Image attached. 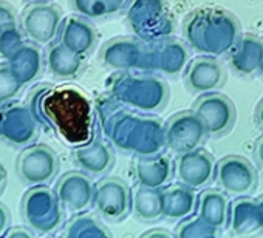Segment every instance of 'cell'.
Segmentation results:
<instances>
[{
	"mask_svg": "<svg viewBox=\"0 0 263 238\" xmlns=\"http://www.w3.org/2000/svg\"><path fill=\"white\" fill-rule=\"evenodd\" d=\"M144 56L143 45L130 39L110 41L102 50V61L115 68H143Z\"/></svg>",
	"mask_w": 263,
	"mask_h": 238,
	"instance_id": "cell-14",
	"label": "cell"
},
{
	"mask_svg": "<svg viewBox=\"0 0 263 238\" xmlns=\"http://www.w3.org/2000/svg\"><path fill=\"white\" fill-rule=\"evenodd\" d=\"M74 161L81 169L91 175L107 173L115 164V156L107 144L102 141H95L88 147L79 149L74 153Z\"/></svg>",
	"mask_w": 263,
	"mask_h": 238,
	"instance_id": "cell-17",
	"label": "cell"
},
{
	"mask_svg": "<svg viewBox=\"0 0 263 238\" xmlns=\"http://www.w3.org/2000/svg\"><path fill=\"white\" fill-rule=\"evenodd\" d=\"M255 119H257V123L260 127H263V101L258 104L257 107V111H255Z\"/></svg>",
	"mask_w": 263,
	"mask_h": 238,
	"instance_id": "cell-25",
	"label": "cell"
},
{
	"mask_svg": "<svg viewBox=\"0 0 263 238\" xmlns=\"http://www.w3.org/2000/svg\"><path fill=\"white\" fill-rule=\"evenodd\" d=\"M254 160L258 169L263 170V135L255 141V147H254Z\"/></svg>",
	"mask_w": 263,
	"mask_h": 238,
	"instance_id": "cell-22",
	"label": "cell"
},
{
	"mask_svg": "<svg viewBox=\"0 0 263 238\" xmlns=\"http://www.w3.org/2000/svg\"><path fill=\"white\" fill-rule=\"evenodd\" d=\"M198 216L215 230L228 229L231 223V207L223 190L206 189L198 196Z\"/></svg>",
	"mask_w": 263,
	"mask_h": 238,
	"instance_id": "cell-12",
	"label": "cell"
},
{
	"mask_svg": "<svg viewBox=\"0 0 263 238\" xmlns=\"http://www.w3.org/2000/svg\"><path fill=\"white\" fill-rule=\"evenodd\" d=\"M81 56L68 50L64 44L53 45L48 50V68L53 76L59 79H70L81 71Z\"/></svg>",
	"mask_w": 263,
	"mask_h": 238,
	"instance_id": "cell-19",
	"label": "cell"
},
{
	"mask_svg": "<svg viewBox=\"0 0 263 238\" xmlns=\"http://www.w3.org/2000/svg\"><path fill=\"white\" fill-rule=\"evenodd\" d=\"M143 236H175V235L169 233V230L164 229H154V230H147V233H144Z\"/></svg>",
	"mask_w": 263,
	"mask_h": 238,
	"instance_id": "cell-24",
	"label": "cell"
},
{
	"mask_svg": "<svg viewBox=\"0 0 263 238\" xmlns=\"http://www.w3.org/2000/svg\"><path fill=\"white\" fill-rule=\"evenodd\" d=\"M218 230L211 227L208 223H204L200 216L191 218V220H181L175 230V236L180 238H192V236H215Z\"/></svg>",
	"mask_w": 263,
	"mask_h": 238,
	"instance_id": "cell-21",
	"label": "cell"
},
{
	"mask_svg": "<svg viewBox=\"0 0 263 238\" xmlns=\"http://www.w3.org/2000/svg\"><path fill=\"white\" fill-rule=\"evenodd\" d=\"M231 229L234 235H252L263 230V196L255 201L240 196L231 209Z\"/></svg>",
	"mask_w": 263,
	"mask_h": 238,
	"instance_id": "cell-11",
	"label": "cell"
},
{
	"mask_svg": "<svg viewBox=\"0 0 263 238\" xmlns=\"http://www.w3.org/2000/svg\"><path fill=\"white\" fill-rule=\"evenodd\" d=\"M96 30L90 21L81 17H68L62 30V44L73 53L84 56L96 45Z\"/></svg>",
	"mask_w": 263,
	"mask_h": 238,
	"instance_id": "cell-15",
	"label": "cell"
},
{
	"mask_svg": "<svg viewBox=\"0 0 263 238\" xmlns=\"http://www.w3.org/2000/svg\"><path fill=\"white\" fill-rule=\"evenodd\" d=\"M163 135L164 146L177 155L198 149L208 138L201 119L194 110L171 116L163 126Z\"/></svg>",
	"mask_w": 263,
	"mask_h": 238,
	"instance_id": "cell-3",
	"label": "cell"
},
{
	"mask_svg": "<svg viewBox=\"0 0 263 238\" xmlns=\"http://www.w3.org/2000/svg\"><path fill=\"white\" fill-rule=\"evenodd\" d=\"M226 82V71L220 59L212 56H198L189 62L184 70V85L195 94L212 93Z\"/></svg>",
	"mask_w": 263,
	"mask_h": 238,
	"instance_id": "cell-6",
	"label": "cell"
},
{
	"mask_svg": "<svg viewBox=\"0 0 263 238\" xmlns=\"http://www.w3.org/2000/svg\"><path fill=\"white\" fill-rule=\"evenodd\" d=\"M215 166V158L208 150L198 147L178 155L174 163V173L178 183L198 190L208 187L214 181Z\"/></svg>",
	"mask_w": 263,
	"mask_h": 238,
	"instance_id": "cell-5",
	"label": "cell"
},
{
	"mask_svg": "<svg viewBox=\"0 0 263 238\" xmlns=\"http://www.w3.org/2000/svg\"><path fill=\"white\" fill-rule=\"evenodd\" d=\"M229 61L232 68L240 74L258 71L263 62V42L251 34L240 37L234 45V53Z\"/></svg>",
	"mask_w": 263,
	"mask_h": 238,
	"instance_id": "cell-16",
	"label": "cell"
},
{
	"mask_svg": "<svg viewBox=\"0 0 263 238\" xmlns=\"http://www.w3.org/2000/svg\"><path fill=\"white\" fill-rule=\"evenodd\" d=\"M258 71H260V73L263 74V62H261V67H260V70H258Z\"/></svg>",
	"mask_w": 263,
	"mask_h": 238,
	"instance_id": "cell-26",
	"label": "cell"
},
{
	"mask_svg": "<svg viewBox=\"0 0 263 238\" xmlns=\"http://www.w3.org/2000/svg\"><path fill=\"white\" fill-rule=\"evenodd\" d=\"M61 10L51 5H31L22 14V28L36 44H50L61 27Z\"/></svg>",
	"mask_w": 263,
	"mask_h": 238,
	"instance_id": "cell-8",
	"label": "cell"
},
{
	"mask_svg": "<svg viewBox=\"0 0 263 238\" xmlns=\"http://www.w3.org/2000/svg\"><path fill=\"white\" fill-rule=\"evenodd\" d=\"M174 163L166 155L141 156L135 163V176L140 186L160 189L169 184L174 176Z\"/></svg>",
	"mask_w": 263,
	"mask_h": 238,
	"instance_id": "cell-13",
	"label": "cell"
},
{
	"mask_svg": "<svg viewBox=\"0 0 263 238\" xmlns=\"http://www.w3.org/2000/svg\"><path fill=\"white\" fill-rule=\"evenodd\" d=\"M257 169L241 155H228L217 161L214 183L231 196H248L257 186Z\"/></svg>",
	"mask_w": 263,
	"mask_h": 238,
	"instance_id": "cell-2",
	"label": "cell"
},
{
	"mask_svg": "<svg viewBox=\"0 0 263 238\" xmlns=\"http://www.w3.org/2000/svg\"><path fill=\"white\" fill-rule=\"evenodd\" d=\"M132 209L141 221H157L163 218L160 189L140 186L132 193Z\"/></svg>",
	"mask_w": 263,
	"mask_h": 238,
	"instance_id": "cell-18",
	"label": "cell"
},
{
	"mask_svg": "<svg viewBox=\"0 0 263 238\" xmlns=\"http://www.w3.org/2000/svg\"><path fill=\"white\" fill-rule=\"evenodd\" d=\"M93 206L101 218L118 223L132 209V192L119 178L102 180L95 186Z\"/></svg>",
	"mask_w": 263,
	"mask_h": 238,
	"instance_id": "cell-4",
	"label": "cell"
},
{
	"mask_svg": "<svg viewBox=\"0 0 263 238\" xmlns=\"http://www.w3.org/2000/svg\"><path fill=\"white\" fill-rule=\"evenodd\" d=\"M95 186L81 172H71L61 178L56 186V198L64 209L81 212L93 203Z\"/></svg>",
	"mask_w": 263,
	"mask_h": 238,
	"instance_id": "cell-9",
	"label": "cell"
},
{
	"mask_svg": "<svg viewBox=\"0 0 263 238\" xmlns=\"http://www.w3.org/2000/svg\"><path fill=\"white\" fill-rule=\"evenodd\" d=\"M8 224H10V212L4 204H0V233L7 229Z\"/></svg>",
	"mask_w": 263,
	"mask_h": 238,
	"instance_id": "cell-23",
	"label": "cell"
},
{
	"mask_svg": "<svg viewBox=\"0 0 263 238\" xmlns=\"http://www.w3.org/2000/svg\"><path fill=\"white\" fill-rule=\"evenodd\" d=\"M161 192V206H163V218L172 221H181L194 213L198 204V196L194 189L177 183L167 184L160 189Z\"/></svg>",
	"mask_w": 263,
	"mask_h": 238,
	"instance_id": "cell-10",
	"label": "cell"
},
{
	"mask_svg": "<svg viewBox=\"0 0 263 238\" xmlns=\"http://www.w3.org/2000/svg\"><path fill=\"white\" fill-rule=\"evenodd\" d=\"M24 82L8 65H0V102L14 99L22 90Z\"/></svg>",
	"mask_w": 263,
	"mask_h": 238,
	"instance_id": "cell-20",
	"label": "cell"
},
{
	"mask_svg": "<svg viewBox=\"0 0 263 238\" xmlns=\"http://www.w3.org/2000/svg\"><path fill=\"white\" fill-rule=\"evenodd\" d=\"M17 170L27 184H45L56 176L59 170V158L45 146L31 147L22 155V158H19Z\"/></svg>",
	"mask_w": 263,
	"mask_h": 238,
	"instance_id": "cell-7",
	"label": "cell"
},
{
	"mask_svg": "<svg viewBox=\"0 0 263 238\" xmlns=\"http://www.w3.org/2000/svg\"><path fill=\"white\" fill-rule=\"evenodd\" d=\"M192 110L201 119L208 136L221 138L228 135L237 121V110L234 102L221 93H206L194 102Z\"/></svg>",
	"mask_w": 263,
	"mask_h": 238,
	"instance_id": "cell-1",
	"label": "cell"
}]
</instances>
